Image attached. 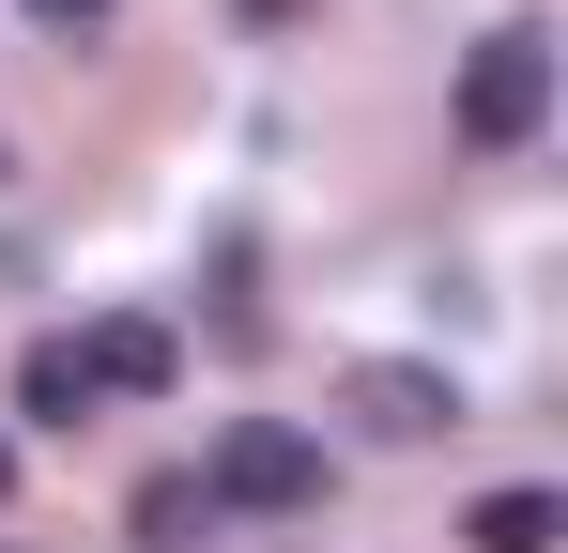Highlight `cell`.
Returning <instances> with one entry per match:
<instances>
[{
  "label": "cell",
  "instance_id": "6da1fadb",
  "mask_svg": "<svg viewBox=\"0 0 568 553\" xmlns=\"http://www.w3.org/2000/svg\"><path fill=\"white\" fill-rule=\"evenodd\" d=\"M200 492H215V523H307V507H323V431H292V415H231L215 461H200Z\"/></svg>",
  "mask_w": 568,
  "mask_h": 553
},
{
  "label": "cell",
  "instance_id": "8992f818",
  "mask_svg": "<svg viewBox=\"0 0 568 553\" xmlns=\"http://www.w3.org/2000/svg\"><path fill=\"white\" fill-rule=\"evenodd\" d=\"M462 539H476V553H554V539H568V507L523 476V492H476V523H462Z\"/></svg>",
  "mask_w": 568,
  "mask_h": 553
},
{
  "label": "cell",
  "instance_id": "7a4b0ae2",
  "mask_svg": "<svg viewBox=\"0 0 568 553\" xmlns=\"http://www.w3.org/2000/svg\"><path fill=\"white\" fill-rule=\"evenodd\" d=\"M538 123H554V31L507 16V31H476V62H462V139L476 154H523Z\"/></svg>",
  "mask_w": 568,
  "mask_h": 553
},
{
  "label": "cell",
  "instance_id": "ba28073f",
  "mask_svg": "<svg viewBox=\"0 0 568 553\" xmlns=\"http://www.w3.org/2000/svg\"><path fill=\"white\" fill-rule=\"evenodd\" d=\"M16 16H31V31H108L123 0H16Z\"/></svg>",
  "mask_w": 568,
  "mask_h": 553
},
{
  "label": "cell",
  "instance_id": "3957f363",
  "mask_svg": "<svg viewBox=\"0 0 568 553\" xmlns=\"http://www.w3.org/2000/svg\"><path fill=\"white\" fill-rule=\"evenodd\" d=\"M338 400H354V431H369V446H430V431H462V384H446V369H354V384H338Z\"/></svg>",
  "mask_w": 568,
  "mask_h": 553
},
{
  "label": "cell",
  "instance_id": "5b68a950",
  "mask_svg": "<svg viewBox=\"0 0 568 553\" xmlns=\"http://www.w3.org/2000/svg\"><path fill=\"white\" fill-rule=\"evenodd\" d=\"M16 415H31V431H78V415H93V354H78V339H31V354H16Z\"/></svg>",
  "mask_w": 568,
  "mask_h": 553
},
{
  "label": "cell",
  "instance_id": "277c9868",
  "mask_svg": "<svg viewBox=\"0 0 568 553\" xmlns=\"http://www.w3.org/2000/svg\"><path fill=\"white\" fill-rule=\"evenodd\" d=\"M78 354H93V400H170V384H185V339H170L154 308H123V323H93Z\"/></svg>",
  "mask_w": 568,
  "mask_h": 553
},
{
  "label": "cell",
  "instance_id": "9c48e42d",
  "mask_svg": "<svg viewBox=\"0 0 568 553\" xmlns=\"http://www.w3.org/2000/svg\"><path fill=\"white\" fill-rule=\"evenodd\" d=\"M0 492H16V446H0Z\"/></svg>",
  "mask_w": 568,
  "mask_h": 553
},
{
  "label": "cell",
  "instance_id": "52a82bcc",
  "mask_svg": "<svg viewBox=\"0 0 568 553\" xmlns=\"http://www.w3.org/2000/svg\"><path fill=\"white\" fill-rule=\"evenodd\" d=\"M215 539V492H200V476H154V492H139V553H200Z\"/></svg>",
  "mask_w": 568,
  "mask_h": 553
}]
</instances>
